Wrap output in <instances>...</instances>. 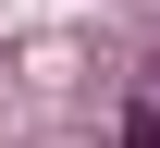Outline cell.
Returning a JSON list of instances; mask_svg holds the SVG:
<instances>
[{
	"label": "cell",
	"mask_w": 160,
	"mask_h": 148,
	"mask_svg": "<svg viewBox=\"0 0 160 148\" xmlns=\"http://www.w3.org/2000/svg\"><path fill=\"white\" fill-rule=\"evenodd\" d=\"M123 136H136V148H160V99H136V111H123Z\"/></svg>",
	"instance_id": "obj_1"
}]
</instances>
